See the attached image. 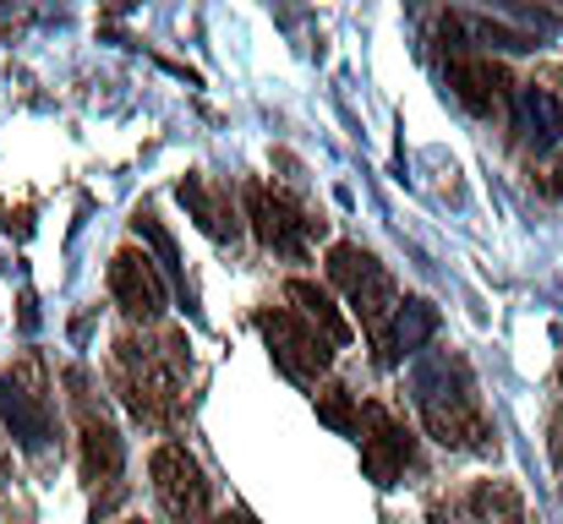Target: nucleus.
I'll use <instances>...</instances> for the list:
<instances>
[{
	"instance_id": "nucleus-8",
	"label": "nucleus",
	"mask_w": 563,
	"mask_h": 524,
	"mask_svg": "<svg viewBox=\"0 0 563 524\" xmlns=\"http://www.w3.org/2000/svg\"><path fill=\"white\" fill-rule=\"evenodd\" d=\"M410 459H416L410 432H405L383 404H367V410H362V470L373 476L377 487H394V481L410 470Z\"/></svg>"
},
{
	"instance_id": "nucleus-7",
	"label": "nucleus",
	"mask_w": 563,
	"mask_h": 524,
	"mask_svg": "<svg viewBox=\"0 0 563 524\" xmlns=\"http://www.w3.org/2000/svg\"><path fill=\"white\" fill-rule=\"evenodd\" d=\"M421 421L443 448H493V421L476 393H421Z\"/></svg>"
},
{
	"instance_id": "nucleus-5",
	"label": "nucleus",
	"mask_w": 563,
	"mask_h": 524,
	"mask_svg": "<svg viewBox=\"0 0 563 524\" xmlns=\"http://www.w3.org/2000/svg\"><path fill=\"white\" fill-rule=\"evenodd\" d=\"M246 219H252L257 241H263L268 252H285V257H301V246H307L312 235H323V219L301 213L285 191H268V186H252V191H246Z\"/></svg>"
},
{
	"instance_id": "nucleus-18",
	"label": "nucleus",
	"mask_w": 563,
	"mask_h": 524,
	"mask_svg": "<svg viewBox=\"0 0 563 524\" xmlns=\"http://www.w3.org/2000/svg\"><path fill=\"white\" fill-rule=\"evenodd\" d=\"M208 524H252L246 514H219V520H208Z\"/></svg>"
},
{
	"instance_id": "nucleus-6",
	"label": "nucleus",
	"mask_w": 563,
	"mask_h": 524,
	"mask_svg": "<svg viewBox=\"0 0 563 524\" xmlns=\"http://www.w3.org/2000/svg\"><path fill=\"white\" fill-rule=\"evenodd\" d=\"M110 296H115V306H121L132 323H154V317L165 312V274L154 268L148 252L121 246V252L110 257Z\"/></svg>"
},
{
	"instance_id": "nucleus-16",
	"label": "nucleus",
	"mask_w": 563,
	"mask_h": 524,
	"mask_svg": "<svg viewBox=\"0 0 563 524\" xmlns=\"http://www.w3.org/2000/svg\"><path fill=\"white\" fill-rule=\"evenodd\" d=\"M537 186H542L548 197H563V159H553V165H542V170H537Z\"/></svg>"
},
{
	"instance_id": "nucleus-14",
	"label": "nucleus",
	"mask_w": 563,
	"mask_h": 524,
	"mask_svg": "<svg viewBox=\"0 0 563 524\" xmlns=\"http://www.w3.org/2000/svg\"><path fill=\"white\" fill-rule=\"evenodd\" d=\"M312 404H318V421H323V426H334V432H362V410H356L351 388L323 382V388H312Z\"/></svg>"
},
{
	"instance_id": "nucleus-3",
	"label": "nucleus",
	"mask_w": 563,
	"mask_h": 524,
	"mask_svg": "<svg viewBox=\"0 0 563 524\" xmlns=\"http://www.w3.org/2000/svg\"><path fill=\"white\" fill-rule=\"evenodd\" d=\"M0 421L16 437V448H27V454H38L55 437L49 399H44V382H38V360H22V366L0 371Z\"/></svg>"
},
{
	"instance_id": "nucleus-4",
	"label": "nucleus",
	"mask_w": 563,
	"mask_h": 524,
	"mask_svg": "<svg viewBox=\"0 0 563 524\" xmlns=\"http://www.w3.org/2000/svg\"><path fill=\"white\" fill-rule=\"evenodd\" d=\"M148 476H154V498H159V509L170 520L208 524V481H202V465L181 443H159L154 459H148Z\"/></svg>"
},
{
	"instance_id": "nucleus-12",
	"label": "nucleus",
	"mask_w": 563,
	"mask_h": 524,
	"mask_svg": "<svg viewBox=\"0 0 563 524\" xmlns=\"http://www.w3.org/2000/svg\"><path fill=\"white\" fill-rule=\"evenodd\" d=\"M181 202L191 208V219L202 224V235H213V241H230V235H235L230 197H219V186H208L202 175H187V180H181Z\"/></svg>"
},
{
	"instance_id": "nucleus-11",
	"label": "nucleus",
	"mask_w": 563,
	"mask_h": 524,
	"mask_svg": "<svg viewBox=\"0 0 563 524\" xmlns=\"http://www.w3.org/2000/svg\"><path fill=\"white\" fill-rule=\"evenodd\" d=\"M121 465H126V448L115 426L99 415H82V476L93 487H121Z\"/></svg>"
},
{
	"instance_id": "nucleus-1",
	"label": "nucleus",
	"mask_w": 563,
	"mask_h": 524,
	"mask_svg": "<svg viewBox=\"0 0 563 524\" xmlns=\"http://www.w3.org/2000/svg\"><path fill=\"white\" fill-rule=\"evenodd\" d=\"M329 279L351 296V306H356L362 328L373 334L377 355H383V360H399V334L388 328V323L399 317V290H394V279L383 274V263H377L373 252L340 241V246H329Z\"/></svg>"
},
{
	"instance_id": "nucleus-10",
	"label": "nucleus",
	"mask_w": 563,
	"mask_h": 524,
	"mask_svg": "<svg viewBox=\"0 0 563 524\" xmlns=\"http://www.w3.org/2000/svg\"><path fill=\"white\" fill-rule=\"evenodd\" d=\"M285 296L296 301V312H301V317H307V323L329 339V345H351V339H356L351 317L340 312V301H334L323 285H312V279H290V285H285Z\"/></svg>"
},
{
	"instance_id": "nucleus-13",
	"label": "nucleus",
	"mask_w": 563,
	"mask_h": 524,
	"mask_svg": "<svg viewBox=\"0 0 563 524\" xmlns=\"http://www.w3.org/2000/svg\"><path fill=\"white\" fill-rule=\"evenodd\" d=\"M465 509H471L476 524H526V498H520V487H509V481H482V487H471Z\"/></svg>"
},
{
	"instance_id": "nucleus-9",
	"label": "nucleus",
	"mask_w": 563,
	"mask_h": 524,
	"mask_svg": "<svg viewBox=\"0 0 563 524\" xmlns=\"http://www.w3.org/2000/svg\"><path fill=\"white\" fill-rule=\"evenodd\" d=\"M449 88H454L460 104L476 110V115H493V110H504V99H509V77H504V66H493V60H482V55H460V60H449Z\"/></svg>"
},
{
	"instance_id": "nucleus-17",
	"label": "nucleus",
	"mask_w": 563,
	"mask_h": 524,
	"mask_svg": "<svg viewBox=\"0 0 563 524\" xmlns=\"http://www.w3.org/2000/svg\"><path fill=\"white\" fill-rule=\"evenodd\" d=\"M548 454H553V465L563 470V410L548 421Z\"/></svg>"
},
{
	"instance_id": "nucleus-15",
	"label": "nucleus",
	"mask_w": 563,
	"mask_h": 524,
	"mask_svg": "<svg viewBox=\"0 0 563 524\" xmlns=\"http://www.w3.org/2000/svg\"><path fill=\"white\" fill-rule=\"evenodd\" d=\"M137 235H148V241H154V252H159V263H165L170 274H181V263H176V241L159 230V219H154V213H137Z\"/></svg>"
},
{
	"instance_id": "nucleus-19",
	"label": "nucleus",
	"mask_w": 563,
	"mask_h": 524,
	"mask_svg": "<svg viewBox=\"0 0 563 524\" xmlns=\"http://www.w3.org/2000/svg\"><path fill=\"white\" fill-rule=\"evenodd\" d=\"M121 524H148V520H121Z\"/></svg>"
},
{
	"instance_id": "nucleus-2",
	"label": "nucleus",
	"mask_w": 563,
	"mask_h": 524,
	"mask_svg": "<svg viewBox=\"0 0 563 524\" xmlns=\"http://www.w3.org/2000/svg\"><path fill=\"white\" fill-rule=\"evenodd\" d=\"M257 334H263L268 355L279 360V371L296 377V382H318L329 371V360H334V345L290 306H263L257 312Z\"/></svg>"
}]
</instances>
